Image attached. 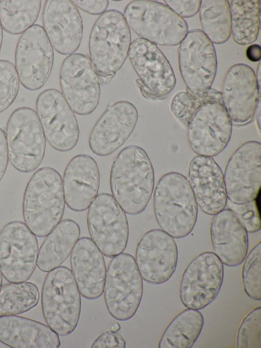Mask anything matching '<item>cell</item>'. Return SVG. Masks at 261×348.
<instances>
[{"label":"cell","instance_id":"1","mask_svg":"<svg viewBox=\"0 0 261 348\" xmlns=\"http://www.w3.org/2000/svg\"><path fill=\"white\" fill-rule=\"evenodd\" d=\"M110 185L112 196L125 213L143 212L154 186V169L146 151L136 145L123 148L112 165Z\"/></svg>","mask_w":261,"mask_h":348},{"label":"cell","instance_id":"2","mask_svg":"<svg viewBox=\"0 0 261 348\" xmlns=\"http://www.w3.org/2000/svg\"><path fill=\"white\" fill-rule=\"evenodd\" d=\"M156 221L162 230L181 239L193 231L197 219L198 206L188 179L177 172L161 177L153 192Z\"/></svg>","mask_w":261,"mask_h":348},{"label":"cell","instance_id":"3","mask_svg":"<svg viewBox=\"0 0 261 348\" xmlns=\"http://www.w3.org/2000/svg\"><path fill=\"white\" fill-rule=\"evenodd\" d=\"M65 207L59 172L50 167L38 169L24 192L22 214L25 225L35 236L46 237L60 222Z\"/></svg>","mask_w":261,"mask_h":348},{"label":"cell","instance_id":"4","mask_svg":"<svg viewBox=\"0 0 261 348\" xmlns=\"http://www.w3.org/2000/svg\"><path fill=\"white\" fill-rule=\"evenodd\" d=\"M41 307L47 326L60 336L76 329L81 314V295L71 270L64 266L48 272L42 288Z\"/></svg>","mask_w":261,"mask_h":348},{"label":"cell","instance_id":"5","mask_svg":"<svg viewBox=\"0 0 261 348\" xmlns=\"http://www.w3.org/2000/svg\"><path fill=\"white\" fill-rule=\"evenodd\" d=\"M131 33L123 14L109 10L95 22L89 39L90 60L97 75L116 74L128 56Z\"/></svg>","mask_w":261,"mask_h":348},{"label":"cell","instance_id":"6","mask_svg":"<svg viewBox=\"0 0 261 348\" xmlns=\"http://www.w3.org/2000/svg\"><path fill=\"white\" fill-rule=\"evenodd\" d=\"M129 28L140 38L155 45L176 46L188 32L186 21L166 4L149 0H135L124 9Z\"/></svg>","mask_w":261,"mask_h":348},{"label":"cell","instance_id":"7","mask_svg":"<svg viewBox=\"0 0 261 348\" xmlns=\"http://www.w3.org/2000/svg\"><path fill=\"white\" fill-rule=\"evenodd\" d=\"M107 309L114 318L126 321L134 316L140 305L143 280L134 257L121 253L111 260L103 288Z\"/></svg>","mask_w":261,"mask_h":348},{"label":"cell","instance_id":"8","mask_svg":"<svg viewBox=\"0 0 261 348\" xmlns=\"http://www.w3.org/2000/svg\"><path fill=\"white\" fill-rule=\"evenodd\" d=\"M5 134L13 167L25 173L37 169L45 155L46 138L36 112L27 107L15 109L9 118Z\"/></svg>","mask_w":261,"mask_h":348},{"label":"cell","instance_id":"9","mask_svg":"<svg viewBox=\"0 0 261 348\" xmlns=\"http://www.w3.org/2000/svg\"><path fill=\"white\" fill-rule=\"evenodd\" d=\"M87 226L91 239L105 256L124 251L129 226L125 212L110 194H98L89 207Z\"/></svg>","mask_w":261,"mask_h":348},{"label":"cell","instance_id":"10","mask_svg":"<svg viewBox=\"0 0 261 348\" xmlns=\"http://www.w3.org/2000/svg\"><path fill=\"white\" fill-rule=\"evenodd\" d=\"M36 236L25 223L14 220L0 231V270L9 283L28 281L34 273L38 254Z\"/></svg>","mask_w":261,"mask_h":348},{"label":"cell","instance_id":"11","mask_svg":"<svg viewBox=\"0 0 261 348\" xmlns=\"http://www.w3.org/2000/svg\"><path fill=\"white\" fill-rule=\"evenodd\" d=\"M178 58L187 91L201 94L211 88L217 73V55L213 43L202 30L188 32L180 43Z\"/></svg>","mask_w":261,"mask_h":348},{"label":"cell","instance_id":"12","mask_svg":"<svg viewBox=\"0 0 261 348\" xmlns=\"http://www.w3.org/2000/svg\"><path fill=\"white\" fill-rule=\"evenodd\" d=\"M54 61L53 47L41 26L34 24L21 34L16 46L15 66L25 89L41 88L51 74Z\"/></svg>","mask_w":261,"mask_h":348},{"label":"cell","instance_id":"13","mask_svg":"<svg viewBox=\"0 0 261 348\" xmlns=\"http://www.w3.org/2000/svg\"><path fill=\"white\" fill-rule=\"evenodd\" d=\"M224 279L223 264L212 252L194 258L184 271L179 289L181 303L188 309L201 310L218 296Z\"/></svg>","mask_w":261,"mask_h":348},{"label":"cell","instance_id":"14","mask_svg":"<svg viewBox=\"0 0 261 348\" xmlns=\"http://www.w3.org/2000/svg\"><path fill=\"white\" fill-rule=\"evenodd\" d=\"M187 139L197 155L213 157L228 145L232 122L222 102L210 101L199 108L188 125Z\"/></svg>","mask_w":261,"mask_h":348},{"label":"cell","instance_id":"15","mask_svg":"<svg viewBox=\"0 0 261 348\" xmlns=\"http://www.w3.org/2000/svg\"><path fill=\"white\" fill-rule=\"evenodd\" d=\"M62 93L73 111L80 115L92 113L100 96L98 76L90 59L73 53L63 61L59 76Z\"/></svg>","mask_w":261,"mask_h":348},{"label":"cell","instance_id":"16","mask_svg":"<svg viewBox=\"0 0 261 348\" xmlns=\"http://www.w3.org/2000/svg\"><path fill=\"white\" fill-rule=\"evenodd\" d=\"M36 109L49 145L61 152L72 150L79 139V126L62 93L53 88L43 90L37 98Z\"/></svg>","mask_w":261,"mask_h":348},{"label":"cell","instance_id":"17","mask_svg":"<svg viewBox=\"0 0 261 348\" xmlns=\"http://www.w3.org/2000/svg\"><path fill=\"white\" fill-rule=\"evenodd\" d=\"M223 175L229 202L241 205L255 200L261 186V143L252 140L239 146L228 159Z\"/></svg>","mask_w":261,"mask_h":348},{"label":"cell","instance_id":"18","mask_svg":"<svg viewBox=\"0 0 261 348\" xmlns=\"http://www.w3.org/2000/svg\"><path fill=\"white\" fill-rule=\"evenodd\" d=\"M135 260L142 278L150 284L166 282L175 271L178 250L174 238L161 229L145 233L137 245Z\"/></svg>","mask_w":261,"mask_h":348},{"label":"cell","instance_id":"19","mask_svg":"<svg viewBox=\"0 0 261 348\" xmlns=\"http://www.w3.org/2000/svg\"><path fill=\"white\" fill-rule=\"evenodd\" d=\"M138 113L127 101H119L102 114L93 126L88 139L91 151L99 156H109L127 140L137 125Z\"/></svg>","mask_w":261,"mask_h":348},{"label":"cell","instance_id":"20","mask_svg":"<svg viewBox=\"0 0 261 348\" xmlns=\"http://www.w3.org/2000/svg\"><path fill=\"white\" fill-rule=\"evenodd\" d=\"M221 93L222 103L232 121L239 125L249 121L260 101V87L253 69L244 63L231 66Z\"/></svg>","mask_w":261,"mask_h":348},{"label":"cell","instance_id":"21","mask_svg":"<svg viewBox=\"0 0 261 348\" xmlns=\"http://www.w3.org/2000/svg\"><path fill=\"white\" fill-rule=\"evenodd\" d=\"M42 18L43 28L58 53L68 55L77 51L83 37V25L80 13L71 1H46Z\"/></svg>","mask_w":261,"mask_h":348},{"label":"cell","instance_id":"22","mask_svg":"<svg viewBox=\"0 0 261 348\" xmlns=\"http://www.w3.org/2000/svg\"><path fill=\"white\" fill-rule=\"evenodd\" d=\"M130 64L139 79L150 91L165 97L176 85V78L167 58L158 46L137 38L130 44Z\"/></svg>","mask_w":261,"mask_h":348},{"label":"cell","instance_id":"23","mask_svg":"<svg viewBox=\"0 0 261 348\" xmlns=\"http://www.w3.org/2000/svg\"><path fill=\"white\" fill-rule=\"evenodd\" d=\"M188 180L197 206L203 212L214 215L226 207L223 172L213 157L197 155L193 158Z\"/></svg>","mask_w":261,"mask_h":348},{"label":"cell","instance_id":"24","mask_svg":"<svg viewBox=\"0 0 261 348\" xmlns=\"http://www.w3.org/2000/svg\"><path fill=\"white\" fill-rule=\"evenodd\" d=\"M210 238L214 253L223 264L236 267L244 262L248 250V232L233 210L225 208L214 215Z\"/></svg>","mask_w":261,"mask_h":348},{"label":"cell","instance_id":"25","mask_svg":"<svg viewBox=\"0 0 261 348\" xmlns=\"http://www.w3.org/2000/svg\"><path fill=\"white\" fill-rule=\"evenodd\" d=\"M65 203L72 211L86 210L98 194L100 173L95 160L79 154L68 162L63 177Z\"/></svg>","mask_w":261,"mask_h":348},{"label":"cell","instance_id":"26","mask_svg":"<svg viewBox=\"0 0 261 348\" xmlns=\"http://www.w3.org/2000/svg\"><path fill=\"white\" fill-rule=\"evenodd\" d=\"M71 271L80 294L88 300L103 292L106 266L102 253L87 237L78 239L70 256Z\"/></svg>","mask_w":261,"mask_h":348},{"label":"cell","instance_id":"27","mask_svg":"<svg viewBox=\"0 0 261 348\" xmlns=\"http://www.w3.org/2000/svg\"><path fill=\"white\" fill-rule=\"evenodd\" d=\"M0 342L12 348H58L59 335L48 326L17 316H0Z\"/></svg>","mask_w":261,"mask_h":348},{"label":"cell","instance_id":"28","mask_svg":"<svg viewBox=\"0 0 261 348\" xmlns=\"http://www.w3.org/2000/svg\"><path fill=\"white\" fill-rule=\"evenodd\" d=\"M80 228L75 221H61L46 236L38 251L37 266L47 272L60 266L69 257L78 240Z\"/></svg>","mask_w":261,"mask_h":348},{"label":"cell","instance_id":"29","mask_svg":"<svg viewBox=\"0 0 261 348\" xmlns=\"http://www.w3.org/2000/svg\"><path fill=\"white\" fill-rule=\"evenodd\" d=\"M204 317L198 310L188 309L175 316L164 331L159 348H191L200 335Z\"/></svg>","mask_w":261,"mask_h":348},{"label":"cell","instance_id":"30","mask_svg":"<svg viewBox=\"0 0 261 348\" xmlns=\"http://www.w3.org/2000/svg\"><path fill=\"white\" fill-rule=\"evenodd\" d=\"M229 5L233 40L241 45L254 42L260 27L259 1L232 0Z\"/></svg>","mask_w":261,"mask_h":348},{"label":"cell","instance_id":"31","mask_svg":"<svg viewBox=\"0 0 261 348\" xmlns=\"http://www.w3.org/2000/svg\"><path fill=\"white\" fill-rule=\"evenodd\" d=\"M202 32L213 43L223 44L231 35L230 5L227 0H202L199 9Z\"/></svg>","mask_w":261,"mask_h":348},{"label":"cell","instance_id":"32","mask_svg":"<svg viewBox=\"0 0 261 348\" xmlns=\"http://www.w3.org/2000/svg\"><path fill=\"white\" fill-rule=\"evenodd\" d=\"M40 0H2L0 21L3 29L11 35L22 34L34 25L41 9Z\"/></svg>","mask_w":261,"mask_h":348},{"label":"cell","instance_id":"33","mask_svg":"<svg viewBox=\"0 0 261 348\" xmlns=\"http://www.w3.org/2000/svg\"><path fill=\"white\" fill-rule=\"evenodd\" d=\"M39 299L38 288L32 282L6 284L0 290V316L26 312L38 304Z\"/></svg>","mask_w":261,"mask_h":348},{"label":"cell","instance_id":"34","mask_svg":"<svg viewBox=\"0 0 261 348\" xmlns=\"http://www.w3.org/2000/svg\"><path fill=\"white\" fill-rule=\"evenodd\" d=\"M212 100L222 102L221 92L212 88L201 94H194L187 91H181L173 97L170 110L177 118L188 126L197 110L204 104Z\"/></svg>","mask_w":261,"mask_h":348},{"label":"cell","instance_id":"35","mask_svg":"<svg viewBox=\"0 0 261 348\" xmlns=\"http://www.w3.org/2000/svg\"><path fill=\"white\" fill-rule=\"evenodd\" d=\"M242 270V281L247 295L254 301L261 300V242L246 255Z\"/></svg>","mask_w":261,"mask_h":348},{"label":"cell","instance_id":"36","mask_svg":"<svg viewBox=\"0 0 261 348\" xmlns=\"http://www.w3.org/2000/svg\"><path fill=\"white\" fill-rule=\"evenodd\" d=\"M237 346L261 347V307L253 309L242 320L237 332Z\"/></svg>","mask_w":261,"mask_h":348},{"label":"cell","instance_id":"37","mask_svg":"<svg viewBox=\"0 0 261 348\" xmlns=\"http://www.w3.org/2000/svg\"><path fill=\"white\" fill-rule=\"evenodd\" d=\"M20 81L15 66L11 62L0 60V113L15 100Z\"/></svg>","mask_w":261,"mask_h":348},{"label":"cell","instance_id":"38","mask_svg":"<svg viewBox=\"0 0 261 348\" xmlns=\"http://www.w3.org/2000/svg\"><path fill=\"white\" fill-rule=\"evenodd\" d=\"M255 201L245 204L236 205L229 202L226 205L240 217L250 233L259 231L261 227L260 215Z\"/></svg>","mask_w":261,"mask_h":348},{"label":"cell","instance_id":"39","mask_svg":"<svg viewBox=\"0 0 261 348\" xmlns=\"http://www.w3.org/2000/svg\"><path fill=\"white\" fill-rule=\"evenodd\" d=\"M164 2L182 18H190L199 11L200 0H165Z\"/></svg>","mask_w":261,"mask_h":348},{"label":"cell","instance_id":"40","mask_svg":"<svg viewBox=\"0 0 261 348\" xmlns=\"http://www.w3.org/2000/svg\"><path fill=\"white\" fill-rule=\"evenodd\" d=\"M125 340L117 332L108 331L102 332L92 343L91 348H125Z\"/></svg>","mask_w":261,"mask_h":348},{"label":"cell","instance_id":"41","mask_svg":"<svg viewBox=\"0 0 261 348\" xmlns=\"http://www.w3.org/2000/svg\"><path fill=\"white\" fill-rule=\"evenodd\" d=\"M71 1L80 9L93 15L102 14L106 11L109 6V1L108 0H75Z\"/></svg>","mask_w":261,"mask_h":348},{"label":"cell","instance_id":"42","mask_svg":"<svg viewBox=\"0 0 261 348\" xmlns=\"http://www.w3.org/2000/svg\"><path fill=\"white\" fill-rule=\"evenodd\" d=\"M9 160L5 132L0 127V182L5 174Z\"/></svg>","mask_w":261,"mask_h":348},{"label":"cell","instance_id":"43","mask_svg":"<svg viewBox=\"0 0 261 348\" xmlns=\"http://www.w3.org/2000/svg\"><path fill=\"white\" fill-rule=\"evenodd\" d=\"M247 58L252 62L259 61L261 58L260 46L253 44L249 46L246 51Z\"/></svg>","mask_w":261,"mask_h":348},{"label":"cell","instance_id":"44","mask_svg":"<svg viewBox=\"0 0 261 348\" xmlns=\"http://www.w3.org/2000/svg\"><path fill=\"white\" fill-rule=\"evenodd\" d=\"M136 85L139 88L142 95L147 99L151 100H163L165 97H163L156 95L144 86L139 79L136 80Z\"/></svg>","mask_w":261,"mask_h":348},{"label":"cell","instance_id":"45","mask_svg":"<svg viewBox=\"0 0 261 348\" xmlns=\"http://www.w3.org/2000/svg\"><path fill=\"white\" fill-rule=\"evenodd\" d=\"M99 82L101 85H106L116 76V74L109 75H97Z\"/></svg>","mask_w":261,"mask_h":348},{"label":"cell","instance_id":"46","mask_svg":"<svg viewBox=\"0 0 261 348\" xmlns=\"http://www.w3.org/2000/svg\"><path fill=\"white\" fill-rule=\"evenodd\" d=\"M256 121L259 131L260 130V102H258L256 110L255 111Z\"/></svg>","mask_w":261,"mask_h":348},{"label":"cell","instance_id":"47","mask_svg":"<svg viewBox=\"0 0 261 348\" xmlns=\"http://www.w3.org/2000/svg\"><path fill=\"white\" fill-rule=\"evenodd\" d=\"M120 328L121 327H120L119 324L118 322H115L112 325L110 329H111V331H112L114 332H117L118 331H119L120 329Z\"/></svg>","mask_w":261,"mask_h":348},{"label":"cell","instance_id":"48","mask_svg":"<svg viewBox=\"0 0 261 348\" xmlns=\"http://www.w3.org/2000/svg\"><path fill=\"white\" fill-rule=\"evenodd\" d=\"M260 62L258 63V68L257 69V74L256 76L257 82L258 86L260 87Z\"/></svg>","mask_w":261,"mask_h":348},{"label":"cell","instance_id":"49","mask_svg":"<svg viewBox=\"0 0 261 348\" xmlns=\"http://www.w3.org/2000/svg\"><path fill=\"white\" fill-rule=\"evenodd\" d=\"M3 38V30L0 21V52Z\"/></svg>","mask_w":261,"mask_h":348},{"label":"cell","instance_id":"50","mask_svg":"<svg viewBox=\"0 0 261 348\" xmlns=\"http://www.w3.org/2000/svg\"><path fill=\"white\" fill-rule=\"evenodd\" d=\"M2 283H3V275H2V273L0 270V290H1V288L2 287Z\"/></svg>","mask_w":261,"mask_h":348},{"label":"cell","instance_id":"51","mask_svg":"<svg viewBox=\"0 0 261 348\" xmlns=\"http://www.w3.org/2000/svg\"><path fill=\"white\" fill-rule=\"evenodd\" d=\"M0 3H1V1H0Z\"/></svg>","mask_w":261,"mask_h":348}]
</instances>
